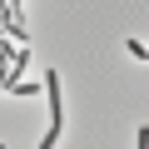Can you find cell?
Instances as JSON below:
<instances>
[{"instance_id": "cell-1", "label": "cell", "mask_w": 149, "mask_h": 149, "mask_svg": "<svg viewBox=\"0 0 149 149\" xmlns=\"http://www.w3.org/2000/svg\"><path fill=\"white\" fill-rule=\"evenodd\" d=\"M45 95H50V129H45L40 149H55V139H60V129H65V119H60V74H55V70L45 74Z\"/></svg>"}]
</instances>
